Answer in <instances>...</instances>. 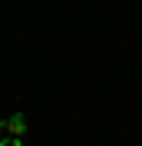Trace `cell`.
Segmentation results:
<instances>
[{
    "instance_id": "6da1fadb",
    "label": "cell",
    "mask_w": 142,
    "mask_h": 146,
    "mask_svg": "<svg viewBox=\"0 0 142 146\" xmlns=\"http://www.w3.org/2000/svg\"><path fill=\"white\" fill-rule=\"evenodd\" d=\"M23 133H27V116H23V113H13V116L7 119V136L23 139Z\"/></svg>"
},
{
    "instance_id": "7a4b0ae2",
    "label": "cell",
    "mask_w": 142,
    "mask_h": 146,
    "mask_svg": "<svg viewBox=\"0 0 142 146\" xmlns=\"http://www.w3.org/2000/svg\"><path fill=\"white\" fill-rule=\"evenodd\" d=\"M0 146H27V143L17 139V136H3V139H0Z\"/></svg>"
},
{
    "instance_id": "3957f363",
    "label": "cell",
    "mask_w": 142,
    "mask_h": 146,
    "mask_svg": "<svg viewBox=\"0 0 142 146\" xmlns=\"http://www.w3.org/2000/svg\"><path fill=\"white\" fill-rule=\"evenodd\" d=\"M7 136V119H0V139Z\"/></svg>"
}]
</instances>
